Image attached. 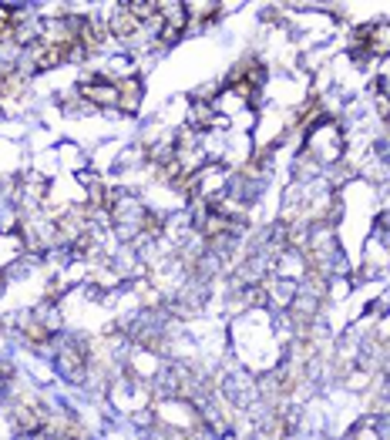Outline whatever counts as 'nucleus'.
<instances>
[{
    "label": "nucleus",
    "mask_w": 390,
    "mask_h": 440,
    "mask_svg": "<svg viewBox=\"0 0 390 440\" xmlns=\"http://www.w3.org/2000/svg\"><path fill=\"white\" fill-rule=\"evenodd\" d=\"M138 94H141V81L138 77H128L118 84V108L121 111H135L138 108Z\"/></svg>",
    "instance_id": "1"
},
{
    "label": "nucleus",
    "mask_w": 390,
    "mask_h": 440,
    "mask_svg": "<svg viewBox=\"0 0 390 440\" xmlns=\"http://www.w3.org/2000/svg\"><path fill=\"white\" fill-rule=\"evenodd\" d=\"M380 111H384V118H387V124H390V101H380Z\"/></svg>",
    "instance_id": "2"
}]
</instances>
